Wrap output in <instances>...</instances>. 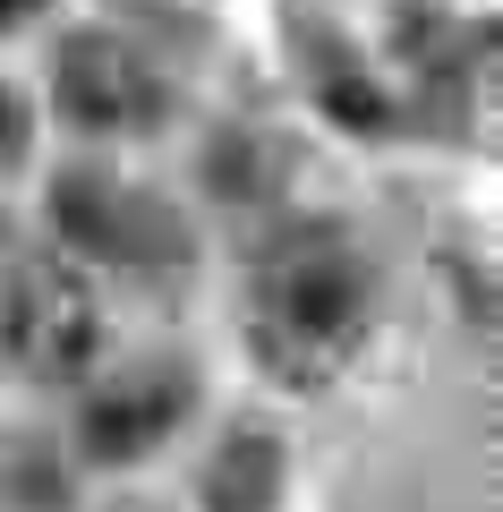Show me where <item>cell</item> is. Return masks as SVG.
<instances>
[{"label":"cell","instance_id":"6da1fadb","mask_svg":"<svg viewBox=\"0 0 503 512\" xmlns=\"http://www.w3.org/2000/svg\"><path fill=\"white\" fill-rule=\"evenodd\" d=\"M367 325V265L350 256L342 231H282L256 265L248 291V333L265 350L273 376L290 384H324L350 359Z\"/></svg>","mask_w":503,"mask_h":512},{"label":"cell","instance_id":"7a4b0ae2","mask_svg":"<svg viewBox=\"0 0 503 512\" xmlns=\"http://www.w3.org/2000/svg\"><path fill=\"white\" fill-rule=\"evenodd\" d=\"M0 350L43 384L77 376L94 359V291L69 265H43V256L9 265V282H0Z\"/></svg>","mask_w":503,"mask_h":512},{"label":"cell","instance_id":"3957f363","mask_svg":"<svg viewBox=\"0 0 503 512\" xmlns=\"http://www.w3.org/2000/svg\"><path fill=\"white\" fill-rule=\"evenodd\" d=\"M52 214H60V239L86 248V256H103V265H171V256H180L171 214H162L154 197H137V188L103 180V171L52 180Z\"/></svg>","mask_w":503,"mask_h":512},{"label":"cell","instance_id":"277c9868","mask_svg":"<svg viewBox=\"0 0 503 512\" xmlns=\"http://www.w3.org/2000/svg\"><path fill=\"white\" fill-rule=\"evenodd\" d=\"M52 86H60V111H69L77 128H103V137L145 128L162 111L154 69H145L120 35H69V43H60V77H52Z\"/></svg>","mask_w":503,"mask_h":512},{"label":"cell","instance_id":"5b68a950","mask_svg":"<svg viewBox=\"0 0 503 512\" xmlns=\"http://www.w3.org/2000/svg\"><path fill=\"white\" fill-rule=\"evenodd\" d=\"M180 419H188V384L180 376H128V384H111V393L86 402L77 444H86V461H145Z\"/></svg>","mask_w":503,"mask_h":512},{"label":"cell","instance_id":"8992f818","mask_svg":"<svg viewBox=\"0 0 503 512\" xmlns=\"http://www.w3.org/2000/svg\"><path fill=\"white\" fill-rule=\"evenodd\" d=\"M282 495V444L273 436H231L205 461V512H273Z\"/></svg>","mask_w":503,"mask_h":512},{"label":"cell","instance_id":"52a82bcc","mask_svg":"<svg viewBox=\"0 0 503 512\" xmlns=\"http://www.w3.org/2000/svg\"><path fill=\"white\" fill-rule=\"evenodd\" d=\"M316 94H324V103H333V111H342V120H350V128H376V120H384V94H376V86H367V77H359V69H350V60H342V52L324 60V77H316Z\"/></svg>","mask_w":503,"mask_h":512},{"label":"cell","instance_id":"ba28073f","mask_svg":"<svg viewBox=\"0 0 503 512\" xmlns=\"http://www.w3.org/2000/svg\"><path fill=\"white\" fill-rule=\"evenodd\" d=\"M26 154V103H18V86L0 77V163H18Z\"/></svg>","mask_w":503,"mask_h":512},{"label":"cell","instance_id":"9c48e42d","mask_svg":"<svg viewBox=\"0 0 503 512\" xmlns=\"http://www.w3.org/2000/svg\"><path fill=\"white\" fill-rule=\"evenodd\" d=\"M35 9H43V0H0V26H26Z\"/></svg>","mask_w":503,"mask_h":512}]
</instances>
